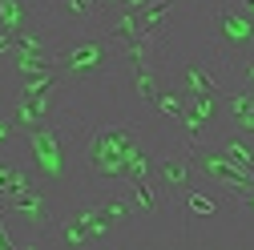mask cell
Listing matches in <instances>:
<instances>
[{"mask_svg": "<svg viewBox=\"0 0 254 250\" xmlns=\"http://www.w3.org/2000/svg\"><path fill=\"white\" fill-rule=\"evenodd\" d=\"M85 186L89 190H117L137 178H153V145L133 121H109L89 129L85 137Z\"/></svg>", "mask_w": 254, "mask_h": 250, "instance_id": "1", "label": "cell"}, {"mask_svg": "<svg viewBox=\"0 0 254 250\" xmlns=\"http://www.w3.org/2000/svg\"><path fill=\"white\" fill-rule=\"evenodd\" d=\"M24 137H28V153H33L37 178L49 182V186H65L73 178V158H77V149H85L89 129L69 105H57Z\"/></svg>", "mask_w": 254, "mask_h": 250, "instance_id": "2", "label": "cell"}, {"mask_svg": "<svg viewBox=\"0 0 254 250\" xmlns=\"http://www.w3.org/2000/svg\"><path fill=\"white\" fill-rule=\"evenodd\" d=\"M113 69H121V57L105 33H85V37H69L57 45V77L69 89L113 77Z\"/></svg>", "mask_w": 254, "mask_h": 250, "instance_id": "3", "label": "cell"}, {"mask_svg": "<svg viewBox=\"0 0 254 250\" xmlns=\"http://www.w3.org/2000/svg\"><path fill=\"white\" fill-rule=\"evenodd\" d=\"M113 4L117 0H41V28H49L57 41L101 33V20Z\"/></svg>", "mask_w": 254, "mask_h": 250, "instance_id": "4", "label": "cell"}, {"mask_svg": "<svg viewBox=\"0 0 254 250\" xmlns=\"http://www.w3.org/2000/svg\"><path fill=\"white\" fill-rule=\"evenodd\" d=\"M210 28H214V57L222 65L254 53V16L246 8H238L234 0H218Z\"/></svg>", "mask_w": 254, "mask_h": 250, "instance_id": "5", "label": "cell"}, {"mask_svg": "<svg viewBox=\"0 0 254 250\" xmlns=\"http://www.w3.org/2000/svg\"><path fill=\"white\" fill-rule=\"evenodd\" d=\"M0 214L8 218V226H20L24 234H33V242H49L53 226L61 222L57 210H53V202L37 190V186H28V190L4 198V202H0Z\"/></svg>", "mask_w": 254, "mask_h": 250, "instance_id": "6", "label": "cell"}, {"mask_svg": "<svg viewBox=\"0 0 254 250\" xmlns=\"http://www.w3.org/2000/svg\"><path fill=\"white\" fill-rule=\"evenodd\" d=\"M190 158H194V174L206 178L210 186H218L226 198H238V194H246L254 186V174L242 170V166H234L218 145H206V141L202 145H190Z\"/></svg>", "mask_w": 254, "mask_h": 250, "instance_id": "7", "label": "cell"}, {"mask_svg": "<svg viewBox=\"0 0 254 250\" xmlns=\"http://www.w3.org/2000/svg\"><path fill=\"white\" fill-rule=\"evenodd\" d=\"M153 182L162 186L170 198H182L194 182V158H190V145L182 149H153Z\"/></svg>", "mask_w": 254, "mask_h": 250, "instance_id": "8", "label": "cell"}, {"mask_svg": "<svg viewBox=\"0 0 254 250\" xmlns=\"http://www.w3.org/2000/svg\"><path fill=\"white\" fill-rule=\"evenodd\" d=\"M222 113V97L214 93H194L186 97V113H182V133H186V145H202L206 141V129L214 125V117Z\"/></svg>", "mask_w": 254, "mask_h": 250, "instance_id": "9", "label": "cell"}, {"mask_svg": "<svg viewBox=\"0 0 254 250\" xmlns=\"http://www.w3.org/2000/svg\"><path fill=\"white\" fill-rule=\"evenodd\" d=\"M226 69H222V61H190L182 69V93L186 97H194V93H214V97H226Z\"/></svg>", "mask_w": 254, "mask_h": 250, "instance_id": "10", "label": "cell"}, {"mask_svg": "<svg viewBox=\"0 0 254 250\" xmlns=\"http://www.w3.org/2000/svg\"><path fill=\"white\" fill-rule=\"evenodd\" d=\"M41 24V0H0V33H24Z\"/></svg>", "mask_w": 254, "mask_h": 250, "instance_id": "11", "label": "cell"}, {"mask_svg": "<svg viewBox=\"0 0 254 250\" xmlns=\"http://www.w3.org/2000/svg\"><path fill=\"white\" fill-rule=\"evenodd\" d=\"M222 109H226V117L238 133L254 137V89H226Z\"/></svg>", "mask_w": 254, "mask_h": 250, "instance_id": "12", "label": "cell"}, {"mask_svg": "<svg viewBox=\"0 0 254 250\" xmlns=\"http://www.w3.org/2000/svg\"><path fill=\"white\" fill-rule=\"evenodd\" d=\"M149 113H153L157 121H166V125H178V121H182V113H186V93H182V89L162 85V93L153 97Z\"/></svg>", "mask_w": 254, "mask_h": 250, "instance_id": "13", "label": "cell"}, {"mask_svg": "<svg viewBox=\"0 0 254 250\" xmlns=\"http://www.w3.org/2000/svg\"><path fill=\"white\" fill-rule=\"evenodd\" d=\"M178 202H182L186 218H214V214L222 210V198H218V194H210V190H194V186H190V190H186Z\"/></svg>", "mask_w": 254, "mask_h": 250, "instance_id": "14", "label": "cell"}, {"mask_svg": "<svg viewBox=\"0 0 254 250\" xmlns=\"http://www.w3.org/2000/svg\"><path fill=\"white\" fill-rule=\"evenodd\" d=\"M226 158L234 162V166H242V170H250L254 174V137H246V133H230V137H222V145H218Z\"/></svg>", "mask_w": 254, "mask_h": 250, "instance_id": "15", "label": "cell"}, {"mask_svg": "<svg viewBox=\"0 0 254 250\" xmlns=\"http://www.w3.org/2000/svg\"><path fill=\"white\" fill-rule=\"evenodd\" d=\"M129 190V202H133V214H157L162 206H157V182L153 178H137L125 186Z\"/></svg>", "mask_w": 254, "mask_h": 250, "instance_id": "16", "label": "cell"}, {"mask_svg": "<svg viewBox=\"0 0 254 250\" xmlns=\"http://www.w3.org/2000/svg\"><path fill=\"white\" fill-rule=\"evenodd\" d=\"M28 186H33V178H28L16 162H0V202L20 194V190H28Z\"/></svg>", "mask_w": 254, "mask_h": 250, "instance_id": "17", "label": "cell"}, {"mask_svg": "<svg viewBox=\"0 0 254 250\" xmlns=\"http://www.w3.org/2000/svg\"><path fill=\"white\" fill-rule=\"evenodd\" d=\"M12 246H20V238L12 234V226H8V218L0 214V250H12Z\"/></svg>", "mask_w": 254, "mask_h": 250, "instance_id": "18", "label": "cell"}, {"mask_svg": "<svg viewBox=\"0 0 254 250\" xmlns=\"http://www.w3.org/2000/svg\"><path fill=\"white\" fill-rule=\"evenodd\" d=\"M234 202H238V210H242V214H250V218H254V186H250L246 194H238Z\"/></svg>", "mask_w": 254, "mask_h": 250, "instance_id": "19", "label": "cell"}, {"mask_svg": "<svg viewBox=\"0 0 254 250\" xmlns=\"http://www.w3.org/2000/svg\"><path fill=\"white\" fill-rule=\"evenodd\" d=\"M145 4H149V0H117V4H113V8H133V12H141Z\"/></svg>", "mask_w": 254, "mask_h": 250, "instance_id": "20", "label": "cell"}, {"mask_svg": "<svg viewBox=\"0 0 254 250\" xmlns=\"http://www.w3.org/2000/svg\"><path fill=\"white\" fill-rule=\"evenodd\" d=\"M8 133H12V121H0V145L8 141Z\"/></svg>", "mask_w": 254, "mask_h": 250, "instance_id": "21", "label": "cell"}]
</instances>
